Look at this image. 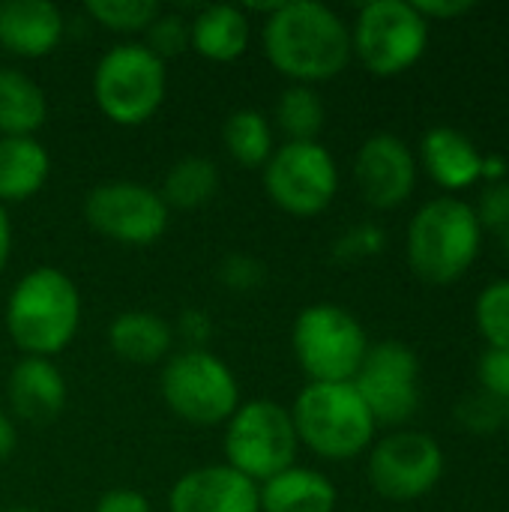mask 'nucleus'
<instances>
[{
  "mask_svg": "<svg viewBox=\"0 0 509 512\" xmlns=\"http://www.w3.org/2000/svg\"><path fill=\"white\" fill-rule=\"evenodd\" d=\"M270 201L300 219L324 213L339 192V168L318 141H285L264 165Z\"/></svg>",
  "mask_w": 509,
  "mask_h": 512,
  "instance_id": "nucleus-10",
  "label": "nucleus"
},
{
  "mask_svg": "<svg viewBox=\"0 0 509 512\" xmlns=\"http://www.w3.org/2000/svg\"><path fill=\"white\" fill-rule=\"evenodd\" d=\"M507 402L489 396V393H471L456 405V423L471 435H492L501 426H507Z\"/></svg>",
  "mask_w": 509,
  "mask_h": 512,
  "instance_id": "nucleus-29",
  "label": "nucleus"
},
{
  "mask_svg": "<svg viewBox=\"0 0 509 512\" xmlns=\"http://www.w3.org/2000/svg\"><path fill=\"white\" fill-rule=\"evenodd\" d=\"M9 255H12V222H9L6 207L0 204V273L9 261Z\"/></svg>",
  "mask_w": 509,
  "mask_h": 512,
  "instance_id": "nucleus-38",
  "label": "nucleus"
},
{
  "mask_svg": "<svg viewBox=\"0 0 509 512\" xmlns=\"http://www.w3.org/2000/svg\"><path fill=\"white\" fill-rule=\"evenodd\" d=\"M87 12L114 33H138L150 27L162 6L156 0H87Z\"/></svg>",
  "mask_w": 509,
  "mask_h": 512,
  "instance_id": "nucleus-27",
  "label": "nucleus"
},
{
  "mask_svg": "<svg viewBox=\"0 0 509 512\" xmlns=\"http://www.w3.org/2000/svg\"><path fill=\"white\" fill-rule=\"evenodd\" d=\"M213 330V321L204 309H183L180 321H177V333L189 342V348H201L207 342Z\"/></svg>",
  "mask_w": 509,
  "mask_h": 512,
  "instance_id": "nucleus-36",
  "label": "nucleus"
},
{
  "mask_svg": "<svg viewBox=\"0 0 509 512\" xmlns=\"http://www.w3.org/2000/svg\"><path fill=\"white\" fill-rule=\"evenodd\" d=\"M162 399L186 423L219 426L240 408V387L234 372L204 348L174 354L162 369Z\"/></svg>",
  "mask_w": 509,
  "mask_h": 512,
  "instance_id": "nucleus-8",
  "label": "nucleus"
},
{
  "mask_svg": "<svg viewBox=\"0 0 509 512\" xmlns=\"http://www.w3.org/2000/svg\"><path fill=\"white\" fill-rule=\"evenodd\" d=\"M144 33H147V42L144 45L162 63L168 57H180L189 48V21L180 12H159Z\"/></svg>",
  "mask_w": 509,
  "mask_h": 512,
  "instance_id": "nucleus-30",
  "label": "nucleus"
},
{
  "mask_svg": "<svg viewBox=\"0 0 509 512\" xmlns=\"http://www.w3.org/2000/svg\"><path fill=\"white\" fill-rule=\"evenodd\" d=\"M480 390L509 405V351L486 348L480 357Z\"/></svg>",
  "mask_w": 509,
  "mask_h": 512,
  "instance_id": "nucleus-32",
  "label": "nucleus"
},
{
  "mask_svg": "<svg viewBox=\"0 0 509 512\" xmlns=\"http://www.w3.org/2000/svg\"><path fill=\"white\" fill-rule=\"evenodd\" d=\"M87 225L123 246L156 243L171 222V207L162 195L135 180H111L87 192L84 198Z\"/></svg>",
  "mask_w": 509,
  "mask_h": 512,
  "instance_id": "nucleus-11",
  "label": "nucleus"
},
{
  "mask_svg": "<svg viewBox=\"0 0 509 512\" xmlns=\"http://www.w3.org/2000/svg\"><path fill=\"white\" fill-rule=\"evenodd\" d=\"M171 512H261L258 483L231 465H204L186 471L168 495Z\"/></svg>",
  "mask_w": 509,
  "mask_h": 512,
  "instance_id": "nucleus-15",
  "label": "nucleus"
},
{
  "mask_svg": "<svg viewBox=\"0 0 509 512\" xmlns=\"http://www.w3.org/2000/svg\"><path fill=\"white\" fill-rule=\"evenodd\" d=\"M93 512H153L147 498L135 489H111L96 501Z\"/></svg>",
  "mask_w": 509,
  "mask_h": 512,
  "instance_id": "nucleus-35",
  "label": "nucleus"
},
{
  "mask_svg": "<svg viewBox=\"0 0 509 512\" xmlns=\"http://www.w3.org/2000/svg\"><path fill=\"white\" fill-rule=\"evenodd\" d=\"M351 384L375 423L399 426L411 420L420 405V360L408 345L393 339L369 345Z\"/></svg>",
  "mask_w": 509,
  "mask_h": 512,
  "instance_id": "nucleus-12",
  "label": "nucleus"
},
{
  "mask_svg": "<svg viewBox=\"0 0 509 512\" xmlns=\"http://www.w3.org/2000/svg\"><path fill=\"white\" fill-rule=\"evenodd\" d=\"M297 447L300 441L291 411L273 399L240 402L225 429L228 465L258 486L294 468Z\"/></svg>",
  "mask_w": 509,
  "mask_h": 512,
  "instance_id": "nucleus-7",
  "label": "nucleus"
},
{
  "mask_svg": "<svg viewBox=\"0 0 509 512\" xmlns=\"http://www.w3.org/2000/svg\"><path fill=\"white\" fill-rule=\"evenodd\" d=\"M81 327V294L57 267L24 273L6 303V330L24 357L51 360L75 339Z\"/></svg>",
  "mask_w": 509,
  "mask_h": 512,
  "instance_id": "nucleus-2",
  "label": "nucleus"
},
{
  "mask_svg": "<svg viewBox=\"0 0 509 512\" xmlns=\"http://www.w3.org/2000/svg\"><path fill=\"white\" fill-rule=\"evenodd\" d=\"M414 9L426 18V21H432V18H459V15H465V12H471L474 9V3L471 0H417L414 3Z\"/></svg>",
  "mask_w": 509,
  "mask_h": 512,
  "instance_id": "nucleus-37",
  "label": "nucleus"
},
{
  "mask_svg": "<svg viewBox=\"0 0 509 512\" xmlns=\"http://www.w3.org/2000/svg\"><path fill=\"white\" fill-rule=\"evenodd\" d=\"M219 279L231 288V291H252L261 285L264 279V264L252 255L234 252L228 258H222L219 264Z\"/></svg>",
  "mask_w": 509,
  "mask_h": 512,
  "instance_id": "nucleus-33",
  "label": "nucleus"
},
{
  "mask_svg": "<svg viewBox=\"0 0 509 512\" xmlns=\"http://www.w3.org/2000/svg\"><path fill=\"white\" fill-rule=\"evenodd\" d=\"M381 231L378 228H372V225H360V228H354V231H348L342 240H339V246H336V252L342 255V258H360V255H372V252H378L381 249Z\"/></svg>",
  "mask_w": 509,
  "mask_h": 512,
  "instance_id": "nucleus-34",
  "label": "nucleus"
},
{
  "mask_svg": "<svg viewBox=\"0 0 509 512\" xmlns=\"http://www.w3.org/2000/svg\"><path fill=\"white\" fill-rule=\"evenodd\" d=\"M501 240H504V249H507V252H509V234H504Z\"/></svg>",
  "mask_w": 509,
  "mask_h": 512,
  "instance_id": "nucleus-41",
  "label": "nucleus"
},
{
  "mask_svg": "<svg viewBox=\"0 0 509 512\" xmlns=\"http://www.w3.org/2000/svg\"><path fill=\"white\" fill-rule=\"evenodd\" d=\"M477 327L489 348L509 351V279L492 282L477 300Z\"/></svg>",
  "mask_w": 509,
  "mask_h": 512,
  "instance_id": "nucleus-28",
  "label": "nucleus"
},
{
  "mask_svg": "<svg viewBox=\"0 0 509 512\" xmlns=\"http://www.w3.org/2000/svg\"><path fill=\"white\" fill-rule=\"evenodd\" d=\"M15 441H18V435H15V426H12V420L0 411V462H6L9 456H12V450H15Z\"/></svg>",
  "mask_w": 509,
  "mask_h": 512,
  "instance_id": "nucleus-39",
  "label": "nucleus"
},
{
  "mask_svg": "<svg viewBox=\"0 0 509 512\" xmlns=\"http://www.w3.org/2000/svg\"><path fill=\"white\" fill-rule=\"evenodd\" d=\"M444 474V450L423 432H393L369 453V483L387 501H417Z\"/></svg>",
  "mask_w": 509,
  "mask_h": 512,
  "instance_id": "nucleus-13",
  "label": "nucleus"
},
{
  "mask_svg": "<svg viewBox=\"0 0 509 512\" xmlns=\"http://www.w3.org/2000/svg\"><path fill=\"white\" fill-rule=\"evenodd\" d=\"M264 54L297 84L336 78L351 60V27L318 0H288L264 21Z\"/></svg>",
  "mask_w": 509,
  "mask_h": 512,
  "instance_id": "nucleus-1",
  "label": "nucleus"
},
{
  "mask_svg": "<svg viewBox=\"0 0 509 512\" xmlns=\"http://www.w3.org/2000/svg\"><path fill=\"white\" fill-rule=\"evenodd\" d=\"M189 48H195L204 60L231 63L249 48V18L240 6L213 3L201 6L189 21Z\"/></svg>",
  "mask_w": 509,
  "mask_h": 512,
  "instance_id": "nucleus-19",
  "label": "nucleus"
},
{
  "mask_svg": "<svg viewBox=\"0 0 509 512\" xmlns=\"http://www.w3.org/2000/svg\"><path fill=\"white\" fill-rule=\"evenodd\" d=\"M48 117L45 90L15 66H0V138H24Z\"/></svg>",
  "mask_w": 509,
  "mask_h": 512,
  "instance_id": "nucleus-23",
  "label": "nucleus"
},
{
  "mask_svg": "<svg viewBox=\"0 0 509 512\" xmlns=\"http://www.w3.org/2000/svg\"><path fill=\"white\" fill-rule=\"evenodd\" d=\"M171 342H174L171 324L156 312H144V309L120 312L108 327L111 351L132 366H153L165 360Z\"/></svg>",
  "mask_w": 509,
  "mask_h": 512,
  "instance_id": "nucleus-21",
  "label": "nucleus"
},
{
  "mask_svg": "<svg viewBox=\"0 0 509 512\" xmlns=\"http://www.w3.org/2000/svg\"><path fill=\"white\" fill-rule=\"evenodd\" d=\"M354 180L366 204L375 210H393L414 192L417 159L399 135L378 132L360 144L354 159Z\"/></svg>",
  "mask_w": 509,
  "mask_h": 512,
  "instance_id": "nucleus-14",
  "label": "nucleus"
},
{
  "mask_svg": "<svg viewBox=\"0 0 509 512\" xmlns=\"http://www.w3.org/2000/svg\"><path fill=\"white\" fill-rule=\"evenodd\" d=\"M222 141L231 159L243 168H261L273 156V132L261 111L237 108L222 126Z\"/></svg>",
  "mask_w": 509,
  "mask_h": 512,
  "instance_id": "nucleus-25",
  "label": "nucleus"
},
{
  "mask_svg": "<svg viewBox=\"0 0 509 512\" xmlns=\"http://www.w3.org/2000/svg\"><path fill=\"white\" fill-rule=\"evenodd\" d=\"M6 396H9L15 417L42 426V423H51L63 411L66 378L45 357H21L9 372Z\"/></svg>",
  "mask_w": 509,
  "mask_h": 512,
  "instance_id": "nucleus-17",
  "label": "nucleus"
},
{
  "mask_svg": "<svg viewBox=\"0 0 509 512\" xmlns=\"http://www.w3.org/2000/svg\"><path fill=\"white\" fill-rule=\"evenodd\" d=\"M63 12L51 0H3L0 3V48L36 60L51 54L63 39Z\"/></svg>",
  "mask_w": 509,
  "mask_h": 512,
  "instance_id": "nucleus-16",
  "label": "nucleus"
},
{
  "mask_svg": "<svg viewBox=\"0 0 509 512\" xmlns=\"http://www.w3.org/2000/svg\"><path fill=\"white\" fill-rule=\"evenodd\" d=\"M477 222L480 228L498 231L501 237L509 234V180H495L480 192L477 204Z\"/></svg>",
  "mask_w": 509,
  "mask_h": 512,
  "instance_id": "nucleus-31",
  "label": "nucleus"
},
{
  "mask_svg": "<svg viewBox=\"0 0 509 512\" xmlns=\"http://www.w3.org/2000/svg\"><path fill=\"white\" fill-rule=\"evenodd\" d=\"M429 42V21L405 0H372L357 12L351 27V51L381 78L411 69Z\"/></svg>",
  "mask_w": 509,
  "mask_h": 512,
  "instance_id": "nucleus-9",
  "label": "nucleus"
},
{
  "mask_svg": "<svg viewBox=\"0 0 509 512\" xmlns=\"http://www.w3.org/2000/svg\"><path fill=\"white\" fill-rule=\"evenodd\" d=\"M507 435H509V411H507Z\"/></svg>",
  "mask_w": 509,
  "mask_h": 512,
  "instance_id": "nucleus-42",
  "label": "nucleus"
},
{
  "mask_svg": "<svg viewBox=\"0 0 509 512\" xmlns=\"http://www.w3.org/2000/svg\"><path fill=\"white\" fill-rule=\"evenodd\" d=\"M51 174L48 150L33 138H0V204L33 198Z\"/></svg>",
  "mask_w": 509,
  "mask_h": 512,
  "instance_id": "nucleus-22",
  "label": "nucleus"
},
{
  "mask_svg": "<svg viewBox=\"0 0 509 512\" xmlns=\"http://www.w3.org/2000/svg\"><path fill=\"white\" fill-rule=\"evenodd\" d=\"M3 512H39V510H30V507H9V510Z\"/></svg>",
  "mask_w": 509,
  "mask_h": 512,
  "instance_id": "nucleus-40",
  "label": "nucleus"
},
{
  "mask_svg": "<svg viewBox=\"0 0 509 512\" xmlns=\"http://www.w3.org/2000/svg\"><path fill=\"white\" fill-rule=\"evenodd\" d=\"M297 441L315 456L348 462L375 438V420L354 384H306L291 408Z\"/></svg>",
  "mask_w": 509,
  "mask_h": 512,
  "instance_id": "nucleus-4",
  "label": "nucleus"
},
{
  "mask_svg": "<svg viewBox=\"0 0 509 512\" xmlns=\"http://www.w3.org/2000/svg\"><path fill=\"white\" fill-rule=\"evenodd\" d=\"M291 348L309 384H348L363 366L369 339L348 309L312 303L294 321Z\"/></svg>",
  "mask_w": 509,
  "mask_h": 512,
  "instance_id": "nucleus-6",
  "label": "nucleus"
},
{
  "mask_svg": "<svg viewBox=\"0 0 509 512\" xmlns=\"http://www.w3.org/2000/svg\"><path fill=\"white\" fill-rule=\"evenodd\" d=\"M261 512H333L336 486L312 468H288L258 486Z\"/></svg>",
  "mask_w": 509,
  "mask_h": 512,
  "instance_id": "nucleus-20",
  "label": "nucleus"
},
{
  "mask_svg": "<svg viewBox=\"0 0 509 512\" xmlns=\"http://www.w3.org/2000/svg\"><path fill=\"white\" fill-rule=\"evenodd\" d=\"M483 228L462 198L444 195L423 204L408 225V264L429 285L462 279L477 261Z\"/></svg>",
  "mask_w": 509,
  "mask_h": 512,
  "instance_id": "nucleus-3",
  "label": "nucleus"
},
{
  "mask_svg": "<svg viewBox=\"0 0 509 512\" xmlns=\"http://www.w3.org/2000/svg\"><path fill=\"white\" fill-rule=\"evenodd\" d=\"M216 189H219L216 162L207 156H183L168 168L159 195L168 207L195 210V207L207 204L216 195Z\"/></svg>",
  "mask_w": 509,
  "mask_h": 512,
  "instance_id": "nucleus-24",
  "label": "nucleus"
},
{
  "mask_svg": "<svg viewBox=\"0 0 509 512\" xmlns=\"http://www.w3.org/2000/svg\"><path fill=\"white\" fill-rule=\"evenodd\" d=\"M423 165L432 174V180L444 189H468L483 177V153L477 144L453 129V126H435L423 138Z\"/></svg>",
  "mask_w": 509,
  "mask_h": 512,
  "instance_id": "nucleus-18",
  "label": "nucleus"
},
{
  "mask_svg": "<svg viewBox=\"0 0 509 512\" xmlns=\"http://www.w3.org/2000/svg\"><path fill=\"white\" fill-rule=\"evenodd\" d=\"M327 111L321 96L306 84H291L276 102V123L288 141H318Z\"/></svg>",
  "mask_w": 509,
  "mask_h": 512,
  "instance_id": "nucleus-26",
  "label": "nucleus"
},
{
  "mask_svg": "<svg viewBox=\"0 0 509 512\" xmlns=\"http://www.w3.org/2000/svg\"><path fill=\"white\" fill-rule=\"evenodd\" d=\"M165 63L144 42L108 48L93 69V99L117 126L147 123L165 102Z\"/></svg>",
  "mask_w": 509,
  "mask_h": 512,
  "instance_id": "nucleus-5",
  "label": "nucleus"
}]
</instances>
